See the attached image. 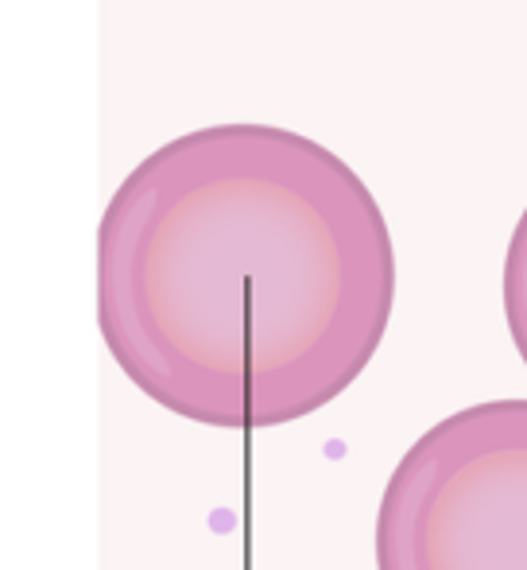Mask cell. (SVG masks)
<instances>
[{
    "instance_id": "1",
    "label": "cell",
    "mask_w": 527,
    "mask_h": 570,
    "mask_svg": "<svg viewBox=\"0 0 527 570\" xmlns=\"http://www.w3.org/2000/svg\"><path fill=\"white\" fill-rule=\"evenodd\" d=\"M392 233L361 175L276 125H210L143 156L98 226V326L182 420H307L392 323Z\"/></svg>"
},
{
    "instance_id": "2",
    "label": "cell",
    "mask_w": 527,
    "mask_h": 570,
    "mask_svg": "<svg viewBox=\"0 0 527 570\" xmlns=\"http://www.w3.org/2000/svg\"><path fill=\"white\" fill-rule=\"evenodd\" d=\"M377 570H527V400L438 420L377 512Z\"/></svg>"
},
{
    "instance_id": "3",
    "label": "cell",
    "mask_w": 527,
    "mask_h": 570,
    "mask_svg": "<svg viewBox=\"0 0 527 570\" xmlns=\"http://www.w3.org/2000/svg\"><path fill=\"white\" fill-rule=\"evenodd\" d=\"M505 318L508 334L516 342V353L527 365V206L513 229L505 253Z\"/></svg>"
}]
</instances>
